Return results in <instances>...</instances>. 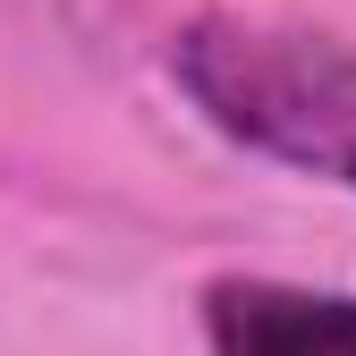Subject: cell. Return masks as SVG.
Segmentation results:
<instances>
[{"instance_id":"cell-1","label":"cell","mask_w":356,"mask_h":356,"mask_svg":"<svg viewBox=\"0 0 356 356\" xmlns=\"http://www.w3.org/2000/svg\"><path fill=\"white\" fill-rule=\"evenodd\" d=\"M170 76L229 145L356 187V42L323 26H254L212 9L170 34Z\"/></svg>"},{"instance_id":"cell-2","label":"cell","mask_w":356,"mask_h":356,"mask_svg":"<svg viewBox=\"0 0 356 356\" xmlns=\"http://www.w3.org/2000/svg\"><path fill=\"white\" fill-rule=\"evenodd\" d=\"M204 339L212 356H356V297L297 280H212Z\"/></svg>"}]
</instances>
